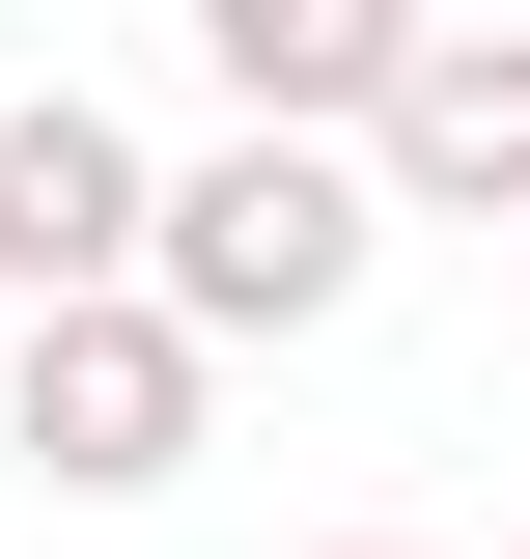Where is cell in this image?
<instances>
[{
	"mask_svg": "<svg viewBox=\"0 0 530 559\" xmlns=\"http://www.w3.org/2000/svg\"><path fill=\"white\" fill-rule=\"evenodd\" d=\"M363 252H392V197L335 168V140H196L168 168V224H140V308L196 364H252V336H335L363 308Z\"/></svg>",
	"mask_w": 530,
	"mask_h": 559,
	"instance_id": "6da1fadb",
	"label": "cell"
},
{
	"mask_svg": "<svg viewBox=\"0 0 530 559\" xmlns=\"http://www.w3.org/2000/svg\"><path fill=\"white\" fill-rule=\"evenodd\" d=\"M196 419H224V364L168 336V308H28V336H0V448H57V503H168Z\"/></svg>",
	"mask_w": 530,
	"mask_h": 559,
	"instance_id": "7a4b0ae2",
	"label": "cell"
},
{
	"mask_svg": "<svg viewBox=\"0 0 530 559\" xmlns=\"http://www.w3.org/2000/svg\"><path fill=\"white\" fill-rule=\"evenodd\" d=\"M140 224H168V168H140L112 84H0V336L28 308H140Z\"/></svg>",
	"mask_w": 530,
	"mask_h": 559,
	"instance_id": "3957f363",
	"label": "cell"
},
{
	"mask_svg": "<svg viewBox=\"0 0 530 559\" xmlns=\"http://www.w3.org/2000/svg\"><path fill=\"white\" fill-rule=\"evenodd\" d=\"M363 197L392 224H530V28H419L392 112H363Z\"/></svg>",
	"mask_w": 530,
	"mask_h": 559,
	"instance_id": "277c9868",
	"label": "cell"
},
{
	"mask_svg": "<svg viewBox=\"0 0 530 559\" xmlns=\"http://www.w3.org/2000/svg\"><path fill=\"white\" fill-rule=\"evenodd\" d=\"M392 57H419V0H196V84H224V140H335V168H363Z\"/></svg>",
	"mask_w": 530,
	"mask_h": 559,
	"instance_id": "5b68a950",
	"label": "cell"
},
{
	"mask_svg": "<svg viewBox=\"0 0 530 559\" xmlns=\"http://www.w3.org/2000/svg\"><path fill=\"white\" fill-rule=\"evenodd\" d=\"M335 559H447V532H335Z\"/></svg>",
	"mask_w": 530,
	"mask_h": 559,
	"instance_id": "8992f818",
	"label": "cell"
},
{
	"mask_svg": "<svg viewBox=\"0 0 530 559\" xmlns=\"http://www.w3.org/2000/svg\"><path fill=\"white\" fill-rule=\"evenodd\" d=\"M503 559H530V532H503Z\"/></svg>",
	"mask_w": 530,
	"mask_h": 559,
	"instance_id": "52a82bcc",
	"label": "cell"
}]
</instances>
